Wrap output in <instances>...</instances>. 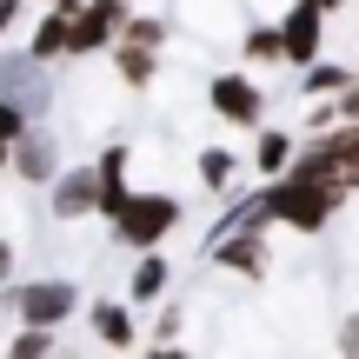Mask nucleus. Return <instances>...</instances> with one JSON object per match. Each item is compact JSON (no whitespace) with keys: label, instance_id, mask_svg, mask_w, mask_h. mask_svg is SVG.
<instances>
[{"label":"nucleus","instance_id":"obj_1","mask_svg":"<svg viewBox=\"0 0 359 359\" xmlns=\"http://www.w3.org/2000/svg\"><path fill=\"white\" fill-rule=\"evenodd\" d=\"M339 206H346V193H339V187H320V180L273 173L266 187H259V213H266L273 226H293V233H326Z\"/></svg>","mask_w":359,"mask_h":359},{"label":"nucleus","instance_id":"obj_2","mask_svg":"<svg viewBox=\"0 0 359 359\" xmlns=\"http://www.w3.org/2000/svg\"><path fill=\"white\" fill-rule=\"evenodd\" d=\"M180 219H187V213H180V193H167V187H133L127 206L114 213V240L133 246V253H147V246L167 240Z\"/></svg>","mask_w":359,"mask_h":359},{"label":"nucleus","instance_id":"obj_3","mask_svg":"<svg viewBox=\"0 0 359 359\" xmlns=\"http://www.w3.org/2000/svg\"><path fill=\"white\" fill-rule=\"evenodd\" d=\"M0 306H7L13 320H27V326H53V333H60L80 313V286L74 280H7L0 286Z\"/></svg>","mask_w":359,"mask_h":359},{"label":"nucleus","instance_id":"obj_4","mask_svg":"<svg viewBox=\"0 0 359 359\" xmlns=\"http://www.w3.org/2000/svg\"><path fill=\"white\" fill-rule=\"evenodd\" d=\"M206 107H213L226 127H259V120H266V87H259L246 67H226V74L206 80Z\"/></svg>","mask_w":359,"mask_h":359},{"label":"nucleus","instance_id":"obj_5","mask_svg":"<svg viewBox=\"0 0 359 359\" xmlns=\"http://www.w3.org/2000/svg\"><path fill=\"white\" fill-rule=\"evenodd\" d=\"M273 20H280L286 67H306V60H320V53H326V7H320V0H286Z\"/></svg>","mask_w":359,"mask_h":359},{"label":"nucleus","instance_id":"obj_6","mask_svg":"<svg viewBox=\"0 0 359 359\" xmlns=\"http://www.w3.org/2000/svg\"><path fill=\"white\" fill-rule=\"evenodd\" d=\"M93 200H100V173H93V160H74V167H60V173L47 180V213L60 219V226L93 219Z\"/></svg>","mask_w":359,"mask_h":359},{"label":"nucleus","instance_id":"obj_7","mask_svg":"<svg viewBox=\"0 0 359 359\" xmlns=\"http://www.w3.org/2000/svg\"><path fill=\"white\" fill-rule=\"evenodd\" d=\"M206 259H213L219 273H233V280H266V226H233L219 233V240H206Z\"/></svg>","mask_w":359,"mask_h":359},{"label":"nucleus","instance_id":"obj_8","mask_svg":"<svg viewBox=\"0 0 359 359\" xmlns=\"http://www.w3.org/2000/svg\"><path fill=\"white\" fill-rule=\"evenodd\" d=\"M0 93H13L34 120H47V107H53V67L34 60V53H0Z\"/></svg>","mask_w":359,"mask_h":359},{"label":"nucleus","instance_id":"obj_9","mask_svg":"<svg viewBox=\"0 0 359 359\" xmlns=\"http://www.w3.org/2000/svg\"><path fill=\"white\" fill-rule=\"evenodd\" d=\"M7 173H20L27 187H47V180L60 173V147H53V133L40 127V120H34V127H27L20 140L7 147Z\"/></svg>","mask_w":359,"mask_h":359},{"label":"nucleus","instance_id":"obj_10","mask_svg":"<svg viewBox=\"0 0 359 359\" xmlns=\"http://www.w3.org/2000/svg\"><path fill=\"white\" fill-rule=\"evenodd\" d=\"M87 326H93V339L114 346V353H133V346H140V306H133V299H93V306H87Z\"/></svg>","mask_w":359,"mask_h":359},{"label":"nucleus","instance_id":"obj_11","mask_svg":"<svg viewBox=\"0 0 359 359\" xmlns=\"http://www.w3.org/2000/svg\"><path fill=\"white\" fill-rule=\"evenodd\" d=\"M127 167H133V147H100V160H93V173H100V200H93V213L114 226V213L127 206V193H133V180H127Z\"/></svg>","mask_w":359,"mask_h":359},{"label":"nucleus","instance_id":"obj_12","mask_svg":"<svg viewBox=\"0 0 359 359\" xmlns=\"http://www.w3.org/2000/svg\"><path fill=\"white\" fill-rule=\"evenodd\" d=\"M313 147H320L326 160H333V173H339V187L359 193V120H333V127H320V133H306Z\"/></svg>","mask_w":359,"mask_h":359},{"label":"nucleus","instance_id":"obj_13","mask_svg":"<svg viewBox=\"0 0 359 359\" xmlns=\"http://www.w3.org/2000/svg\"><path fill=\"white\" fill-rule=\"evenodd\" d=\"M120 34V20H107L100 7H80L74 20H67V60H93V53H107Z\"/></svg>","mask_w":359,"mask_h":359},{"label":"nucleus","instance_id":"obj_14","mask_svg":"<svg viewBox=\"0 0 359 359\" xmlns=\"http://www.w3.org/2000/svg\"><path fill=\"white\" fill-rule=\"evenodd\" d=\"M167 286H173V259L160 253V246H147L140 266L127 273V299L133 306H154V299H167Z\"/></svg>","mask_w":359,"mask_h":359},{"label":"nucleus","instance_id":"obj_15","mask_svg":"<svg viewBox=\"0 0 359 359\" xmlns=\"http://www.w3.org/2000/svg\"><path fill=\"white\" fill-rule=\"evenodd\" d=\"M259 140H253V160H246V167H253L259 180H273V173H286V167H293V154H299V140H293V133H286V127H266V120H259Z\"/></svg>","mask_w":359,"mask_h":359},{"label":"nucleus","instance_id":"obj_16","mask_svg":"<svg viewBox=\"0 0 359 359\" xmlns=\"http://www.w3.org/2000/svg\"><path fill=\"white\" fill-rule=\"evenodd\" d=\"M114 74H120V87H133V93H147L160 80V53L154 47H133V40H114Z\"/></svg>","mask_w":359,"mask_h":359},{"label":"nucleus","instance_id":"obj_17","mask_svg":"<svg viewBox=\"0 0 359 359\" xmlns=\"http://www.w3.org/2000/svg\"><path fill=\"white\" fill-rule=\"evenodd\" d=\"M233 47H240L246 67H280V60H286V53H280V20H246Z\"/></svg>","mask_w":359,"mask_h":359},{"label":"nucleus","instance_id":"obj_18","mask_svg":"<svg viewBox=\"0 0 359 359\" xmlns=\"http://www.w3.org/2000/svg\"><path fill=\"white\" fill-rule=\"evenodd\" d=\"M67 20H74V13L47 7V13L34 20V40H27V53H34V60H47V67H60V60H67Z\"/></svg>","mask_w":359,"mask_h":359},{"label":"nucleus","instance_id":"obj_19","mask_svg":"<svg viewBox=\"0 0 359 359\" xmlns=\"http://www.w3.org/2000/svg\"><path fill=\"white\" fill-rule=\"evenodd\" d=\"M346 80H353V67H346V60H326V53L299 67V93H306V100H333Z\"/></svg>","mask_w":359,"mask_h":359},{"label":"nucleus","instance_id":"obj_20","mask_svg":"<svg viewBox=\"0 0 359 359\" xmlns=\"http://www.w3.org/2000/svg\"><path fill=\"white\" fill-rule=\"evenodd\" d=\"M240 167H246V160L233 154V147H200V187H206V193H233Z\"/></svg>","mask_w":359,"mask_h":359},{"label":"nucleus","instance_id":"obj_21","mask_svg":"<svg viewBox=\"0 0 359 359\" xmlns=\"http://www.w3.org/2000/svg\"><path fill=\"white\" fill-rule=\"evenodd\" d=\"M114 40H133V47H167V40H173V20H167V13H140V7H133L127 13V20H120V34Z\"/></svg>","mask_w":359,"mask_h":359},{"label":"nucleus","instance_id":"obj_22","mask_svg":"<svg viewBox=\"0 0 359 359\" xmlns=\"http://www.w3.org/2000/svg\"><path fill=\"white\" fill-rule=\"evenodd\" d=\"M7 353H13V359H40V353H53V326H27V320H20V333L7 339Z\"/></svg>","mask_w":359,"mask_h":359},{"label":"nucleus","instance_id":"obj_23","mask_svg":"<svg viewBox=\"0 0 359 359\" xmlns=\"http://www.w3.org/2000/svg\"><path fill=\"white\" fill-rule=\"evenodd\" d=\"M27 127H34V114H27V107L13 100V93H0V140H20Z\"/></svg>","mask_w":359,"mask_h":359},{"label":"nucleus","instance_id":"obj_24","mask_svg":"<svg viewBox=\"0 0 359 359\" xmlns=\"http://www.w3.org/2000/svg\"><path fill=\"white\" fill-rule=\"evenodd\" d=\"M180 320H187V313H180V306H167V313H160V326H154V339H147V346L173 353V346H180Z\"/></svg>","mask_w":359,"mask_h":359},{"label":"nucleus","instance_id":"obj_25","mask_svg":"<svg viewBox=\"0 0 359 359\" xmlns=\"http://www.w3.org/2000/svg\"><path fill=\"white\" fill-rule=\"evenodd\" d=\"M20 13H27V0H0V40L20 27Z\"/></svg>","mask_w":359,"mask_h":359},{"label":"nucleus","instance_id":"obj_26","mask_svg":"<svg viewBox=\"0 0 359 359\" xmlns=\"http://www.w3.org/2000/svg\"><path fill=\"white\" fill-rule=\"evenodd\" d=\"M87 7H100L107 20H127V13H133V0H87Z\"/></svg>","mask_w":359,"mask_h":359},{"label":"nucleus","instance_id":"obj_27","mask_svg":"<svg viewBox=\"0 0 359 359\" xmlns=\"http://www.w3.org/2000/svg\"><path fill=\"white\" fill-rule=\"evenodd\" d=\"M333 346H339V353H359V320L339 326V339H333Z\"/></svg>","mask_w":359,"mask_h":359},{"label":"nucleus","instance_id":"obj_28","mask_svg":"<svg viewBox=\"0 0 359 359\" xmlns=\"http://www.w3.org/2000/svg\"><path fill=\"white\" fill-rule=\"evenodd\" d=\"M7 280H13V246L0 240V286H7Z\"/></svg>","mask_w":359,"mask_h":359},{"label":"nucleus","instance_id":"obj_29","mask_svg":"<svg viewBox=\"0 0 359 359\" xmlns=\"http://www.w3.org/2000/svg\"><path fill=\"white\" fill-rule=\"evenodd\" d=\"M47 7H60V13H80V7H87V0H47Z\"/></svg>","mask_w":359,"mask_h":359},{"label":"nucleus","instance_id":"obj_30","mask_svg":"<svg viewBox=\"0 0 359 359\" xmlns=\"http://www.w3.org/2000/svg\"><path fill=\"white\" fill-rule=\"evenodd\" d=\"M320 7H326V13H339V7H353V0H320Z\"/></svg>","mask_w":359,"mask_h":359},{"label":"nucleus","instance_id":"obj_31","mask_svg":"<svg viewBox=\"0 0 359 359\" xmlns=\"http://www.w3.org/2000/svg\"><path fill=\"white\" fill-rule=\"evenodd\" d=\"M7 147H13V140H0V173H7Z\"/></svg>","mask_w":359,"mask_h":359}]
</instances>
